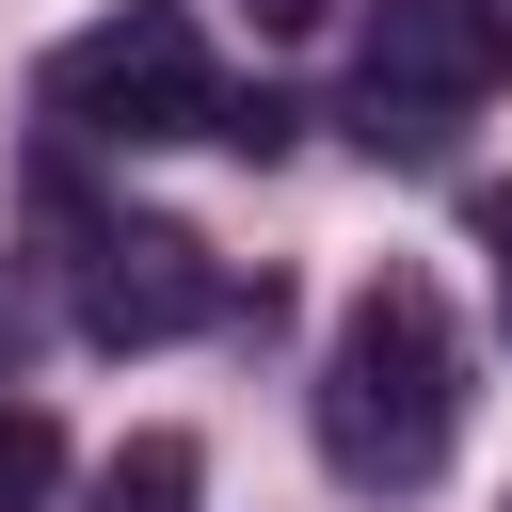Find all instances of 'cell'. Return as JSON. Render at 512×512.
Instances as JSON below:
<instances>
[{
    "instance_id": "6da1fadb",
    "label": "cell",
    "mask_w": 512,
    "mask_h": 512,
    "mask_svg": "<svg viewBox=\"0 0 512 512\" xmlns=\"http://www.w3.org/2000/svg\"><path fill=\"white\" fill-rule=\"evenodd\" d=\"M464 432V352H448V304L432 272H368L336 352H320V464L368 480V496H416Z\"/></svg>"
},
{
    "instance_id": "7a4b0ae2",
    "label": "cell",
    "mask_w": 512,
    "mask_h": 512,
    "mask_svg": "<svg viewBox=\"0 0 512 512\" xmlns=\"http://www.w3.org/2000/svg\"><path fill=\"white\" fill-rule=\"evenodd\" d=\"M496 80H512V0H368L352 144H368V160H432Z\"/></svg>"
},
{
    "instance_id": "3957f363",
    "label": "cell",
    "mask_w": 512,
    "mask_h": 512,
    "mask_svg": "<svg viewBox=\"0 0 512 512\" xmlns=\"http://www.w3.org/2000/svg\"><path fill=\"white\" fill-rule=\"evenodd\" d=\"M48 112H64L80 144H224V80H208V48H192L176 0L96 16V32L48 64Z\"/></svg>"
},
{
    "instance_id": "277c9868",
    "label": "cell",
    "mask_w": 512,
    "mask_h": 512,
    "mask_svg": "<svg viewBox=\"0 0 512 512\" xmlns=\"http://www.w3.org/2000/svg\"><path fill=\"white\" fill-rule=\"evenodd\" d=\"M192 320H224V272L192 224H80V336L96 352H160Z\"/></svg>"
},
{
    "instance_id": "5b68a950",
    "label": "cell",
    "mask_w": 512,
    "mask_h": 512,
    "mask_svg": "<svg viewBox=\"0 0 512 512\" xmlns=\"http://www.w3.org/2000/svg\"><path fill=\"white\" fill-rule=\"evenodd\" d=\"M96 512H208V448L192 432H128L96 464Z\"/></svg>"
},
{
    "instance_id": "8992f818",
    "label": "cell",
    "mask_w": 512,
    "mask_h": 512,
    "mask_svg": "<svg viewBox=\"0 0 512 512\" xmlns=\"http://www.w3.org/2000/svg\"><path fill=\"white\" fill-rule=\"evenodd\" d=\"M48 480H64V432H48L32 400H0V512H32Z\"/></svg>"
},
{
    "instance_id": "52a82bcc",
    "label": "cell",
    "mask_w": 512,
    "mask_h": 512,
    "mask_svg": "<svg viewBox=\"0 0 512 512\" xmlns=\"http://www.w3.org/2000/svg\"><path fill=\"white\" fill-rule=\"evenodd\" d=\"M480 256H496V304H512V192H480Z\"/></svg>"
},
{
    "instance_id": "ba28073f",
    "label": "cell",
    "mask_w": 512,
    "mask_h": 512,
    "mask_svg": "<svg viewBox=\"0 0 512 512\" xmlns=\"http://www.w3.org/2000/svg\"><path fill=\"white\" fill-rule=\"evenodd\" d=\"M256 32H320V0H256Z\"/></svg>"
}]
</instances>
